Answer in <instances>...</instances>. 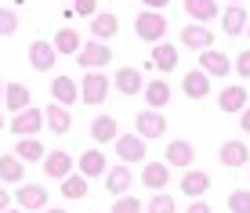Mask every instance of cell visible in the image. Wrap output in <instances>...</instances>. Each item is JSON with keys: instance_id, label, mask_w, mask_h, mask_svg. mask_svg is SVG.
Wrapping results in <instances>:
<instances>
[{"instance_id": "38", "label": "cell", "mask_w": 250, "mask_h": 213, "mask_svg": "<svg viewBox=\"0 0 250 213\" xmlns=\"http://www.w3.org/2000/svg\"><path fill=\"white\" fill-rule=\"evenodd\" d=\"M243 80H250V51H239V58H236V65H232Z\"/></svg>"}, {"instance_id": "40", "label": "cell", "mask_w": 250, "mask_h": 213, "mask_svg": "<svg viewBox=\"0 0 250 213\" xmlns=\"http://www.w3.org/2000/svg\"><path fill=\"white\" fill-rule=\"evenodd\" d=\"M185 213H210V206H207L203 199H192V202H188V210H185Z\"/></svg>"}, {"instance_id": "47", "label": "cell", "mask_w": 250, "mask_h": 213, "mask_svg": "<svg viewBox=\"0 0 250 213\" xmlns=\"http://www.w3.org/2000/svg\"><path fill=\"white\" fill-rule=\"evenodd\" d=\"M4 126H7V119H4V116H0V130H4Z\"/></svg>"}, {"instance_id": "13", "label": "cell", "mask_w": 250, "mask_h": 213, "mask_svg": "<svg viewBox=\"0 0 250 213\" xmlns=\"http://www.w3.org/2000/svg\"><path fill=\"white\" fill-rule=\"evenodd\" d=\"M182 192L188 195V199H203L207 192H210V174H203V170H192V166H185V174H182Z\"/></svg>"}, {"instance_id": "17", "label": "cell", "mask_w": 250, "mask_h": 213, "mask_svg": "<svg viewBox=\"0 0 250 213\" xmlns=\"http://www.w3.org/2000/svg\"><path fill=\"white\" fill-rule=\"evenodd\" d=\"M221 18V33L225 36H239V33L247 29V22H250V15H247V7H239V4H232V7H225V11L218 15Z\"/></svg>"}, {"instance_id": "26", "label": "cell", "mask_w": 250, "mask_h": 213, "mask_svg": "<svg viewBox=\"0 0 250 213\" xmlns=\"http://www.w3.org/2000/svg\"><path fill=\"white\" fill-rule=\"evenodd\" d=\"M105 152H98V148H87V152H80V174L83 177H105Z\"/></svg>"}, {"instance_id": "14", "label": "cell", "mask_w": 250, "mask_h": 213, "mask_svg": "<svg viewBox=\"0 0 250 213\" xmlns=\"http://www.w3.org/2000/svg\"><path fill=\"white\" fill-rule=\"evenodd\" d=\"M131 184H134V174H131V166H127V163L105 170V192L113 195V199H116V195H127Z\"/></svg>"}, {"instance_id": "24", "label": "cell", "mask_w": 250, "mask_h": 213, "mask_svg": "<svg viewBox=\"0 0 250 213\" xmlns=\"http://www.w3.org/2000/svg\"><path fill=\"white\" fill-rule=\"evenodd\" d=\"M152 69H160V72H174V69H178V47H174V44H167V40L152 44Z\"/></svg>"}, {"instance_id": "32", "label": "cell", "mask_w": 250, "mask_h": 213, "mask_svg": "<svg viewBox=\"0 0 250 213\" xmlns=\"http://www.w3.org/2000/svg\"><path fill=\"white\" fill-rule=\"evenodd\" d=\"M51 44H55L58 54H76V51H80V33L65 25V29H58L55 36H51Z\"/></svg>"}, {"instance_id": "41", "label": "cell", "mask_w": 250, "mask_h": 213, "mask_svg": "<svg viewBox=\"0 0 250 213\" xmlns=\"http://www.w3.org/2000/svg\"><path fill=\"white\" fill-rule=\"evenodd\" d=\"M239 126H243V130L250 134V105L243 108V112H239Z\"/></svg>"}, {"instance_id": "39", "label": "cell", "mask_w": 250, "mask_h": 213, "mask_svg": "<svg viewBox=\"0 0 250 213\" xmlns=\"http://www.w3.org/2000/svg\"><path fill=\"white\" fill-rule=\"evenodd\" d=\"M94 7H98L94 0H76V4H73V11H76V15H83V18H91V15H94Z\"/></svg>"}, {"instance_id": "36", "label": "cell", "mask_w": 250, "mask_h": 213, "mask_svg": "<svg viewBox=\"0 0 250 213\" xmlns=\"http://www.w3.org/2000/svg\"><path fill=\"white\" fill-rule=\"evenodd\" d=\"M19 33V15L11 7H0V36H15Z\"/></svg>"}, {"instance_id": "7", "label": "cell", "mask_w": 250, "mask_h": 213, "mask_svg": "<svg viewBox=\"0 0 250 213\" xmlns=\"http://www.w3.org/2000/svg\"><path fill=\"white\" fill-rule=\"evenodd\" d=\"M214 40L218 36H214L203 22H188L182 29V47H188V51H207V47H214Z\"/></svg>"}, {"instance_id": "28", "label": "cell", "mask_w": 250, "mask_h": 213, "mask_svg": "<svg viewBox=\"0 0 250 213\" xmlns=\"http://www.w3.org/2000/svg\"><path fill=\"white\" fill-rule=\"evenodd\" d=\"M142 98H145V105H149V108H163V105L170 101V83H167V80L145 83V87H142Z\"/></svg>"}, {"instance_id": "48", "label": "cell", "mask_w": 250, "mask_h": 213, "mask_svg": "<svg viewBox=\"0 0 250 213\" xmlns=\"http://www.w3.org/2000/svg\"><path fill=\"white\" fill-rule=\"evenodd\" d=\"M247 36H250V22H247Z\"/></svg>"}, {"instance_id": "34", "label": "cell", "mask_w": 250, "mask_h": 213, "mask_svg": "<svg viewBox=\"0 0 250 213\" xmlns=\"http://www.w3.org/2000/svg\"><path fill=\"white\" fill-rule=\"evenodd\" d=\"M178 206H174V199H170L167 192H156L149 199V206H145V213H174Z\"/></svg>"}, {"instance_id": "21", "label": "cell", "mask_w": 250, "mask_h": 213, "mask_svg": "<svg viewBox=\"0 0 250 213\" xmlns=\"http://www.w3.org/2000/svg\"><path fill=\"white\" fill-rule=\"evenodd\" d=\"M120 33V18L113 11H94L91 15V36L94 40H109V36H116Z\"/></svg>"}, {"instance_id": "4", "label": "cell", "mask_w": 250, "mask_h": 213, "mask_svg": "<svg viewBox=\"0 0 250 213\" xmlns=\"http://www.w3.org/2000/svg\"><path fill=\"white\" fill-rule=\"evenodd\" d=\"M76 62L83 65V69H102V65H113V47L105 44V40H87V44H80L76 51Z\"/></svg>"}, {"instance_id": "20", "label": "cell", "mask_w": 250, "mask_h": 213, "mask_svg": "<svg viewBox=\"0 0 250 213\" xmlns=\"http://www.w3.org/2000/svg\"><path fill=\"white\" fill-rule=\"evenodd\" d=\"M163 163H167V166H192L196 163V148H192V144H188V141H170L167 144V152H163Z\"/></svg>"}, {"instance_id": "33", "label": "cell", "mask_w": 250, "mask_h": 213, "mask_svg": "<svg viewBox=\"0 0 250 213\" xmlns=\"http://www.w3.org/2000/svg\"><path fill=\"white\" fill-rule=\"evenodd\" d=\"M62 195H65V199H83V195H87V177H83V174L62 177Z\"/></svg>"}, {"instance_id": "25", "label": "cell", "mask_w": 250, "mask_h": 213, "mask_svg": "<svg viewBox=\"0 0 250 213\" xmlns=\"http://www.w3.org/2000/svg\"><path fill=\"white\" fill-rule=\"evenodd\" d=\"M0 181H7V184H22L25 181V163L15 152H4L0 156Z\"/></svg>"}, {"instance_id": "43", "label": "cell", "mask_w": 250, "mask_h": 213, "mask_svg": "<svg viewBox=\"0 0 250 213\" xmlns=\"http://www.w3.org/2000/svg\"><path fill=\"white\" fill-rule=\"evenodd\" d=\"M142 4H145V7H152V11H156V7H167L170 0H142Z\"/></svg>"}, {"instance_id": "37", "label": "cell", "mask_w": 250, "mask_h": 213, "mask_svg": "<svg viewBox=\"0 0 250 213\" xmlns=\"http://www.w3.org/2000/svg\"><path fill=\"white\" fill-rule=\"evenodd\" d=\"M113 213H145V206L134 199V195H116V202H113Z\"/></svg>"}, {"instance_id": "1", "label": "cell", "mask_w": 250, "mask_h": 213, "mask_svg": "<svg viewBox=\"0 0 250 213\" xmlns=\"http://www.w3.org/2000/svg\"><path fill=\"white\" fill-rule=\"evenodd\" d=\"M134 36L138 40H145V44H160L163 36H167V18H163L160 11H142L134 18Z\"/></svg>"}, {"instance_id": "29", "label": "cell", "mask_w": 250, "mask_h": 213, "mask_svg": "<svg viewBox=\"0 0 250 213\" xmlns=\"http://www.w3.org/2000/svg\"><path fill=\"white\" fill-rule=\"evenodd\" d=\"M116 134H120V126H116L113 116H94V119H91V138L98 141V144L116 141Z\"/></svg>"}, {"instance_id": "5", "label": "cell", "mask_w": 250, "mask_h": 213, "mask_svg": "<svg viewBox=\"0 0 250 213\" xmlns=\"http://www.w3.org/2000/svg\"><path fill=\"white\" fill-rule=\"evenodd\" d=\"M113 148H116L120 163H127V166L145 163V138H142V134H116Z\"/></svg>"}, {"instance_id": "30", "label": "cell", "mask_w": 250, "mask_h": 213, "mask_svg": "<svg viewBox=\"0 0 250 213\" xmlns=\"http://www.w3.org/2000/svg\"><path fill=\"white\" fill-rule=\"evenodd\" d=\"M185 15L192 22H210V18H218V0H185Z\"/></svg>"}, {"instance_id": "49", "label": "cell", "mask_w": 250, "mask_h": 213, "mask_svg": "<svg viewBox=\"0 0 250 213\" xmlns=\"http://www.w3.org/2000/svg\"><path fill=\"white\" fill-rule=\"evenodd\" d=\"M232 4H239V0H232Z\"/></svg>"}, {"instance_id": "22", "label": "cell", "mask_w": 250, "mask_h": 213, "mask_svg": "<svg viewBox=\"0 0 250 213\" xmlns=\"http://www.w3.org/2000/svg\"><path fill=\"white\" fill-rule=\"evenodd\" d=\"M138 181H142L145 188H152V192H163V184L170 181V166L163 163V159H160V163H145V166H142V177H138Z\"/></svg>"}, {"instance_id": "23", "label": "cell", "mask_w": 250, "mask_h": 213, "mask_svg": "<svg viewBox=\"0 0 250 213\" xmlns=\"http://www.w3.org/2000/svg\"><path fill=\"white\" fill-rule=\"evenodd\" d=\"M182 90L192 101H200V98H207L210 94V76H207L203 69H192V72H185L182 76Z\"/></svg>"}, {"instance_id": "9", "label": "cell", "mask_w": 250, "mask_h": 213, "mask_svg": "<svg viewBox=\"0 0 250 213\" xmlns=\"http://www.w3.org/2000/svg\"><path fill=\"white\" fill-rule=\"evenodd\" d=\"M163 130H167V119H163L160 108H149V112H142V116L134 119V134H142L145 141L163 138Z\"/></svg>"}, {"instance_id": "45", "label": "cell", "mask_w": 250, "mask_h": 213, "mask_svg": "<svg viewBox=\"0 0 250 213\" xmlns=\"http://www.w3.org/2000/svg\"><path fill=\"white\" fill-rule=\"evenodd\" d=\"M4 213H25V210H22V206H19V210H11V206H7V210H4Z\"/></svg>"}, {"instance_id": "12", "label": "cell", "mask_w": 250, "mask_h": 213, "mask_svg": "<svg viewBox=\"0 0 250 213\" xmlns=\"http://www.w3.org/2000/svg\"><path fill=\"white\" fill-rule=\"evenodd\" d=\"M58 62V51L51 40H33V47H29V65L37 72H51V65Z\"/></svg>"}, {"instance_id": "42", "label": "cell", "mask_w": 250, "mask_h": 213, "mask_svg": "<svg viewBox=\"0 0 250 213\" xmlns=\"http://www.w3.org/2000/svg\"><path fill=\"white\" fill-rule=\"evenodd\" d=\"M7 206H11V192H7V188H0V213H4Z\"/></svg>"}, {"instance_id": "3", "label": "cell", "mask_w": 250, "mask_h": 213, "mask_svg": "<svg viewBox=\"0 0 250 213\" xmlns=\"http://www.w3.org/2000/svg\"><path fill=\"white\" fill-rule=\"evenodd\" d=\"M109 98V76L102 69H87V76L80 80V101L83 105H102Z\"/></svg>"}, {"instance_id": "27", "label": "cell", "mask_w": 250, "mask_h": 213, "mask_svg": "<svg viewBox=\"0 0 250 213\" xmlns=\"http://www.w3.org/2000/svg\"><path fill=\"white\" fill-rule=\"evenodd\" d=\"M4 105L11 108V112H22V108H29V105H33L29 87H22V83H4Z\"/></svg>"}, {"instance_id": "46", "label": "cell", "mask_w": 250, "mask_h": 213, "mask_svg": "<svg viewBox=\"0 0 250 213\" xmlns=\"http://www.w3.org/2000/svg\"><path fill=\"white\" fill-rule=\"evenodd\" d=\"M0 101H4V80H0Z\"/></svg>"}, {"instance_id": "8", "label": "cell", "mask_w": 250, "mask_h": 213, "mask_svg": "<svg viewBox=\"0 0 250 213\" xmlns=\"http://www.w3.org/2000/svg\"><path fill=\"white\" fill-rule=\"evenodd\" d=\"M40 163H44V174L51 177V181H62V177L73 174L76 159H73V152H47Z\"/></svg>"}, {"instance_id": "2", "label": "cell", "mask_w": 250, "mask_h": 213, "mask_svg": "<svg viewBox=\"0 0 250 213\" xmlns=\"http://www.w3.org/2000/svg\"><path fill=\"white\" fill-rule=\"evenodd\" d=\"M7 130L15 134V138H37L40 130H44V112L40 108H22V112H15L7 119Z\"/></svg>"}, {"instance_id": "35", "label": "cell", "mask_w": 250, "mask_h": 213, "mask_svg": "<svg viewBox=\"0 0 250 213\" xmlns=\"http://www.w3.org/2000/svg\"><path fill=\"white\" fill-rule=\"evenodd\" d=\"M229 210L232 213H250V188H236L229 195Z\"/></svg>"}, {"instance_id": "18", "label": "cell", "mask_w": 250, "mask_h": 213, "mask_svg": "<svg viewBox=\"0 0 250 213\" xmlns=\"http://www.w3.org/2000/svg\"><path fill=\"white\" fill-rule=\"evenodd\" d=\"M218 159H221V166H229V170H236V166H247L250 163V148L243 141H225L218 148Z\"/></svg>"}, {"instance_id": "19", "label": "cell", "mask_w": 250, "mask_h": 213, "mask_svg": "<svg viewBox=\"0 0 250 213\" xmlns=\"http://www.w3.org/2000/svg\"><path fill=\"white\" fill-rule=\"evenodd\" d=\"M250 105V94H247V87H225L218 94V108L225 116H232V112H243V108Z\"/></svg>"}, {"instance_id": "6", "label": "cell", "mask_w": 250, "mask_h": 213, "mask_svg": "<svg viewBox=\"0 0 250 213\" xmlns=\"http://www.w3.org/2000/svg\"><path fill=\"white\" fill-rule=\"evenodd\" d=\"M15 202H19L22 210H44L47 202H51V195L44 184H29V181H22L19 188H15Z\"/></svg>"}, {"instance_id": "44", "label": "cell", "mask_w": 250, "mask_h": 213, "mask_svg": "<svg viewBox=\"0 0 250 213\" xmlns=\"http://www.w3.org/2000/svg\"><path fill=\"white\" fill-rule=\"evenodd\" d=\"M40 213H65V210H58V206H51V210H47V206H44V210H40Z\"/></svg>"}, {"instance_id": "10", "label": "cell", "mask_w": 250, "mask_h": 213, "mask_svg": "<svg viewBox=\"0 0 250 213\" xmlns=\"http://www.w3.org/2000/svg\"><path fill=\"white\" fill-rule=\"evenodd\" d=\"M51 101H58V105H76L80 101V83L73 80V76H55L51 80Z\"/></svg>"}, {"instance_id": "16", "label": "cell", "mask_w": 250, "mask_h": 213, "mask_svg": "<svg viewBox=\"0 0 250 213\" xmlns=\"http://www.w3.org/2000/svg\"><path fill=\"white\" fill-rule=\"evenodd\" d=\"M44 126H47L51 134H69V126H73L69 108L58 105V101H47V108H44Z\"/></svg>"}, {"instance_id": "11", "label": "cell", "mask_w": 250, "mask_h": 213, "mask_svg": "<svg viewBox=\"0 0 250 213\" xmlns=\"http://www.w3.org/2000/svg\"><path fill=\"white\" fill-rule=\"evenodd\" d=\"M113 83H116V90L120 94H142V87H145V76H142V69H134V65H120L116 69V76H113Z\"/></svg>"}, {"instance_id": "15", "label": "cell", "mask_w": 250, "mask_h": 213, "mask_svg": "<svg viewBox=\"0 0 250 213\" xmlns=\"http://www.w3.org/2000/svg\"><path fill=\"white\" fill-rule=\"evenodd\" d=\"M200 69L214 80V76H229V72H232V62H229V54L207 47V51H200Z\"/></svg>"}, {"instance_id": "31", "label": "cell", "mask_w": 250, "mask_h": 213, "mask_svg": "<svg viewBox=\"0 0 250 213\" xmlns=\"http://www.w3.org/2000/svg\"><path fill=\"white\" fill-rule=\"evenodd\" d=\"M15 156H19L22 163H40V159L47 156V148H44L37 138H19V144H15Z\"/></svg>"}]
</instances>
